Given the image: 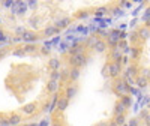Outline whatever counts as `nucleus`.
I'll use <instances>...</instances> for the list:
<instances>
[{
  "instance_id": "nucleus-18",
  "label": "nucleus",
  "mask_w": 150,
  "mask_h": 126,
  "mask_svg": "<svg viewBox=\"0 0 150 126\" xmlns=\"http://www.w3.org/2000/svg\"><path fill=\"white\" fill-rule=\"evenodd\" d=\"M147 84H149V78L143 77V75L137 78V86H138L140 89H144V87H147Z\"/></svg>"
},
{
  "instance_id": "nucleus-20",
  "label": "nucleus",
  "mask_w": 150,
  "mask_h": 126,
  "mask_svg": "<svg viewBox=\"0 0 150 126\" xmlns=\"http://www.w3.org/2000/svg\"><path fill=\"white\" fill-rule=\"evenodd\" d=\"M137 72H138V69H137V66H129V68L126 69V77L132 78V77H135V75H137Z\"/></svg>"
},
{
  "instance_id": "nucleus-34",
  "label": "nucleus",
  "mask_w": 150,
  "mask_h": 126,
  "mask_svg": "<svg viewBox=\"0 0 150 126\" xmlns=\"http://www.w3.org/2000/svg\"><path fill=\"white\" fill-rule=\"evenodd\" d=\"M147 116H149V111H147V110H144V111L140 113V117H143V119H146Z\"/></svg>"
},
{
  "instance_id": "nucleus-12",
  "label": "nucleus",
  "mask_w": 150,
  "mask_h": 126,
  "mask_svg": "<svg viewBox=\"0 0 150 126\" xmlns=\"http://www.w3.org/2000/svg\"><path fill=\"white\" fill-rule=\"evenodd\" d=\"M80 68H72L69 71V81H77L80 78Z\"/></svg>"
},
{
  "instance_id": "nucleus-36",
  "label": "nucleus",
  "mask_w": 150,
  "mask_h": 126,
  "mask_svg": "<svg viewBox=\"0 0 150 126\" xmlns=\"http://www.w3.org/2000/svg\"><path fill=\"white\" fill-rule=\"evenodd\" d=\"M42 111H50V102H45L42 105Z\"/></svg>"
},
{
  "instance_id": "nucleus-30",
  "label": "nucleus",
  "mask_w": 150,
  "mask_h": 126,
  "mask_svg": "<svg viewBox=\"0 0 150 126\" xmlns=\"http://www.w3.org/2000/svg\"><path fill=\"white\" fill-rule=\"evenodd\" d=\"M87 17H89V12H80V14L77 15V18H87Z\"/></svg>"
},
{
  "instance_id": "nucleus-24",
  "label": "nucleus",
  "mask_w": 150,
  "mask_h": 126,
  "mask_svg": "<svg viewBox=\"0 0 150 126\" xmlns=\"http://www.w3.org/2000/svg\"><path fill=\"white\" fill-rule=\"evenodd\" d=\"M125 122H126V117H125V114H122V116H116V119H114V123H116L117 126L125 125Z\"/></svg>"
},
{
  "instance_id": "nucleus-10",
  "label": "nucleus",
  "mask_w": 150,
  "mask_h": 126,
  "mask_svg": "<svg viewBox=\"0 0 150 126\" xmlns=\"http://www.w3.org/2000/svg\"><path fill=\"white\" fill-rule=\"evenodd\" d=\"M21 116L20 114H11L9 116V119H8V122H9V126H18L20 123H21Z\"/></svg>"
},
{
  "instance_id": "nucleus-21",
  "label": "nucleus",
  "mask_w": 150,
  "mask_h": 126,
  "mask_svg": "<svg viewBox=\"0 0 150 126\" xmlns=\"http://www.w3.org/2000/svg\"><path fill=\"white\" fill-rule=\"evenodd\" d=\"M138 36H140V38H143V39L149 38V36H150V29H147V27L140 29V30H138Z\"/></svg>"
},
{
  "instance_id": "nucleus-28",
  "label": "nucleus",
  "mask_w": 150,
  "mask_h": 126,
  "mask_svg": "<svg viewBox=\"0 0 150 126\" xmlns=\"http://www.w3.org/2000/svg\"><path fill=\"white\" fill-rule=\"evenodd\" d=\"M41 53H42L44 56H48V54H50V48H48L47 45H45V47H42V48H41Z\"/></svg>"
},
{
  "instance_id": "nucleus-47",
  "label": "nucleus",
  "mask_w": 150,
  "mask_h": 126,
  "mask_svg": "<svg viewBox=\"0 0 150 126\" xmlns=\"http://www.w3.org/2000/svg\"><path fill=\"white\" fill-rule=\"evenodd\" d=\"M149 107H150V102H149Z\"/></svg>"
},
{
  "instance_id": "nucleus-44",
  "label": "nucleus",
  "mask_w": 150,
  "mask_h": 126,
  "mask_svg": "<svg viewBox=\"0 0 150 126\" xmlns=\"http://www.w3.org/2000/svg\"><path fill=\"white\" fill-rule=\"evenodd\" d=\"M108 126H117V125H116V123H114V122H112V123H110V125H108Z\"/></svg>"
},
{
  "instance_id": "nucleus-29",
  "label": "nucleus",
  "mask_w": 150,
  "mask_h": 126,
  "mask_svg": "<svg viewBox=\"0 0 150 126\" xmlns=\"http://www.w3.org/2000/svg\"><path fill=\"white\" fill-rule=\"evenodd\" d=\"M131 56H132V59H137V57H138V48H132Z\"/></svg>"
},
{
  "instance_id": "nucleus-9",
  "label": "nucleus",
  "mask_w": 150,
  "mask_h": 126,
  "mask_svg": "<svg viewBox=\"0 0 150 126\" xmlns=\"http://www.w3.org/2000/svg\"><path fill=\"white\" fill-rule=\"evenodd\" d=\"M95 50L98 53H104L105 50H107V42L105 41H102V39H98V41H95Z\"/></svg>"
},
{
  "instance_id": "nucleus-33",
  "label": "nucleus",
  "mask_w": 150,
  "mask_h": 126,
  "mask_svg": "<svg viewBox=\"0 0 150 126\" xmlns=\"http://www.w3.org/2000/svg\"><path fill=\"white\" fill-rule=\"evenodd\" d=\"M129 126H138V119H132L129 122Z\"/></svg>"
},
{
  "instance_id": "nucleus-46",
  "label": "nucleus",
  "mask_w": 150,
  "mask_h": 126,
  "mask_svg": "<svg viewBox=\"0 0 150 126\" xmlns=\"http://www.w3.org/2000/svg\"><path fill=\"white\" fill-rule=\"evenodd\" d=\"M149 81H150V77H149Z\"/></svg>"
},
{
  "instance_id": "nucleus-32",
  "label": "nucleus",
  "mask_w": 150,
  "mask_h": 126,
  "mask_svg": "<svg viewBox=\"0 0 150 126\" xmlns=\"http://www.w3.org/2000/svg\"><path fill=\"white\" fill-rule=\"evenodd\" d=\"M3 41H6V35L3 30H0V42H3Z\"/></svg>"
},
{
  "instance_id": "nucleus-43",
  "label": "nucleus",
  "mask_w": 150,
  "mask_h": 126,
  "mask_svg": "<svg viewBox=\"0 0 150 126\" xmlns=\"http://www.w3.org/2000/svg\"><path fill=\"white\" fill-rule=\"evenodd\" d=\"M6 56V51H2V53H0V59H3Z\"/></svg>"
},
{
  "instance_id": "nucleus-4",
  "label": "nucleus",
  "mask_w": 150,
  "mask_h": 126,
  "mask_svg": "<svg viewBox=\"0 0 150 126\" xmlns=\"http://www.w3.org/2000/svg\"><path fill=\"white\" fill-rule=\"evenodd\" d=\"M36 110H38V102H29V104H26L21 108L24 116H33L36 113Z\"/></svg>"
},
{
  "instance_id": "nucleus-27",
  "label": "nucleus",
  "mask_w": 150,
  "mask_h": 126,
  "mask_svg": "<svg viewBox=\"0 0 150 126\" xmlns=\"http://www.w3.org/2000/svg\"><path fill=\"white\" fill-rule=\"evenodd\" d=\"M119 48H122V50H128V42L125 41V39L119 41Z\"/></svg>"
},
{
  "instance_id": "nucleus-31",
  "label": "nucleus",
  "mask_w": 150,
  "mask_h": 126,
  "mask_svg": "<svg viewBox=\"0 0 150 126\" xmlns=\"http://www.w3.org/2000/svg\"><path fill=\"white\" fill-rule=\"evenodd\" d=\"M0 126H9L8 119H0Z\"/></svg>"
},
{
  "instance_id": "nucleus-22",
  "label": "nucleus",
  "mask_w": 150,
  "mask_h": 126,
  "mask_svg": "<svg viewBox=\"0 0 150 126\" xmlns=\"http://www.w3.org/2000/svg\"><path fill=\"white\" fill-rule=\"evenodd\" d=\"M23 50H24V53H33V51H36V45L35 44H24Z\"/></svg>"
},
{
  "instance_id": "nucleus-19",
  "label": "nucleus",
  "mask_w": 150,
  "mask_h": 126,
  "mask_svg": "<svg viewBox=\"0 0 150 126\" xmlns=\"http://www.w3.org/2000/svg\"><path fill=\"white\" fill-rule=\"evenodd\" d=\"M114 114L116 116H122V114H125V107L120 104V101L116 104V107H114Z\"/></svg>"
},
{
  "instance_id": "nucleus-38",
  "label": "nucleus",
  "mask_w": 150,
  "mask_h": 126,
  "mask_svg": "<svg viewBox=\"0 0 150 126\" xmlns=\"http://www.w3.org/2000/svg\"><path fill=\"white\" fill-rule=\"evenodd\" d=\"M138 38H140V36H138V33H135V32H134V33H131V39H132V41H137Z\"/></svg>"
},
{
  "instance_id": "nucleus-35",
  "label": "nucleus",
  "mask_w": 150,
  "mask_h": 126,
  "mask_svg": "<svg viewBox=\"0 0 150 126\" xmlns=\"http://www.w3.org/2000/svg\"><path fill=\"white\" fill-rule=\"evenodd\" d=\"M143 77H146V78L150 77V69H144V71H143Z\"/></svg>"
},
{
  "instance_id": "nucleus-8",
  "label": "nucleus",
  "mask_w": 150,
  "mask_h": 126,
  "mask_svg": "<svg viewBox=\"0 0 150 126\" xmlns=\"http://www.w3.org/2000/svg\"><path fill=\"white\" fill-rule=\"evenodd\" d=\"M57 33H60V29H57L56 26H48V27L44 29V32H42V35L47 36V38L53 36V35H57Z\"/></svg>"
},
{
  "instance_id": "nucleus-23",
  "label": "nucleus",
  "mask_w": 150,
  "mask_h": 126,
  "mask_svg": "<svg viewBox=\"0 0 150 126\" xmlns=\"http://www.w3.org/2000/svg\"><path fill=\"white\" fill-rule=\"evenodd\" d=\"M60 81H69V71L68 69L60 71Z\"/></svg>"
},
{
  "instance_id": "nucleus-1",
  "label": "nucleus",
  "mask_w": 150,
  "mask_h": 126,
  "mask_svg": "<svg viewBox=\"0 0 150 126\" xmlns=\"http://www.w3.org/2000/svg\"><path fill=\"white\" fill-rule=\"evenodd\" d=\"M86 62H87V56L83 54V53L69 59V63H71L74 68H81V66H84V65H86Z\"/></svg>"
},
{
  "instance_id": "nucleus-7",
  "label": "nucleus",
  "mask_w": 150,
  "mask_h": 126,
  "mask_svg": "<svg viewBox=\"0 0 150 126\" xmlns=\"http://www.w3.org/2000/svg\"><path fill=\"white\" fill-rule=\"evenodd\" d=\"M69 107V101L63 96V98H60L59 101H57V110L60 111V113H63L66 108Z\"/></svg>"
},
{
  "instance_id": "nucleus-11",
  "label": "nucleus",
  "mask_w": 150,
  "mask_h": 126,
  "mask_svg": "<svg viewBox=\"0 0 150 126\" xmlns=\"http://www.w3.org/2000/svg\"><path fill=\"white\" fill-rule=\"evenodd\" d=\"M47 90H48V93H56L59 90V81L50 80L48 81V86H47Z\"/></svg>"
},
{
  "instance_id": "nucleus-16",
  "label": "nucleus",
  "mask_w": 150,
  "mask_h": 126,
  "mask_svg": "<svg viewBox=\"0 0 150 126\" xmlns=\"http://www.w3.org/2000/svg\"><path fill=\"white\" fill-rule=\"evenodd\" d=\"M48 66H50V69L51 71H59V68H60V60L59 59H51L48 62Z\"/></svg>"
},
{
  "instance_id": "nucleus-3",
  "label": "nucleus",
  "mask_w": 150,
  "mask_h": 126,
  "mask_svg": "<svg viewBox=\"0 0 150 126\" xmlns=\"http://www.w3.org/2000/svg\"><path fill=\"white\" fill-rule=\"evenodd\" d=\"M39 39V36H38L35 32H29V30H24V33L21 35V41L24 42H29V44H33Z\"/></svg>"
},
{
  "instance_id": "nucleus-13",
  "label": "nucleus",
  "mask_w": 150,
  "mask_h": 126,
  "mask_svg": "<svg viewBox=\"0 0 150 126\" xmlns=\"http://www.w3.org/2000/svg\"><path fill=\"white\" fill-rule=\"evenodd\" d=\"M71 24V18H68V17H65V18H62V20H59L57 23H56V27L57 29H65V27H68Z\"/></svg>"
},
{
  "instance_id": "nucleus-14",
  "label": "nucleus",
  "mask_w": 150,
  "mask_h": 126,
  "mask_svg": "<svg viewBox=\"0 0 150 126\" xmlns=\"http://www.w3.org/2000/svg\"><path fill=\"white\" fill-rule=\"evenodd\" d=\"M111 59L114 60V63H122V59H123V54H122V51L119 48H116L114 51H112V54H111Z\"/></svg>"
},
{
  "instance_id": "nucleus-39",
  "label": "nucleus",
  "mask_w": 150,
  "mask_h": 126,
  "mask_svg": "<svg viewBox=\"0 0 150 126\" xmlns=\"http://www.w3.org/2000/svg\"><path fill=\"white\" fill-rule=\"evenodd\" d=\"M144 125H146V126H150V114L144 119Z\"/></svg>"
},
{
  "instance_id": "nucleus-25",
  "label": "nucleus",
  "mask_w": 150,
  "mask_h": 126,
  "mask_svg": "<svg viewBox=\"0 0 150 126\" xmlns=\"http://www.w3.org/2000/svg\"><path fill=\"white\" fill-rule=\"evenodd\" d=\"M50 80L59 81V80H60V72H59V71H51V72H50Z\"/></svg>"
},
{
  "instance_id": "nucleus-40",
  "label": "nucleus",
  "mask_w": 150,
  "mask_h": 126,
  "mask_svg": "<svg viewBox=\"0 0 150 126\" xmlns=\"http://www.w3.org/2000/svg\"><path fill=\"white\" fill-rule=\"evenodd\" d=\"M38 126H48V120H42L41 125H38Z\"/></svg>"
},
{
  "instance_id": "nucleus-17",
  "label": "nucleus",
  "mask_w": 150,
  "mask_h": 126,
  "mask_svg": "<svg viewBox=\"0 0 150 126\" xmlns=\"http://www.w3.org/2000/svg\"><path fill=\"white\" fill-rule=\"evenodd\" d=\"M69 56L71 57H74V56H78V54H81L83 53V47H80V45H77V47H72V48H69Z\"/></svg>"
},
{
  "instance_id": "nucleus-42",
  "label": "nucleus",
  "mask_w": 150,
  "mask_h": 126,
  "mask_svg": "<svg viewBox=\"0 0 150 126\" xmlns=\"http://www.w3.org/2000/svg\"><path fill=\"white\" fill-rule=\"evenodd\" d=\"M96 126H108V123L107 122H101V123H98Z\"/></svg>"
},
{
  "instance_id": "nucleus-26",
  "label": "nucleus",
  "mask_w": 150,
  "mask_h": 126,
  "mask_svg": "<svg viewBox=\"0 0 150 126\" xmlns=\"http://www.w3.org/2000/svg\"><path fill=\"white\" fill-rule=\"evenodd\" d=\"M107 11H108V9H107L105 6H101V8H98V9L95 11V14H96V15H104Z\"/></svg>"
},
{
  "instance_id": "nucleus-2",
  "label": "nucleus",
  "mask_w": 150,
  "mask_h": 126,
  "mask_svg": "<svg viewBox=\"0 0 150 126\" xmlns=\"http://www.w3.org/2000/svg\"><path fill=\"white\" fill-rule=\"evenodd\" d=\"M108 72L111 78H117L122 72V63H110L108 65Z\"/></svg>"
},
{
  "instance_id": "nucleus-41",
  "label": "nucleus",
  "mask_w": 150,
  "mask_h": 126,
  "mask_svg": "<svg viewBox=\"0 0 150 126\" xmlns=\"http://www.w3.org/2000/svg\"><path fill=\"white\" fill-rule=\"evenodd\" d=\"M122 63H123V65H128V57H123L122 59Z\"/></svg>"
},
{
  "instance_id": "nucleus-15",
  "label": "nucleus",
  "mask_w": 150,
  "mask_h": 126,
  "mask_svg": "<svg viewBox=\"0 0 150 126\" xmlns=\"http://www.w3.org/2000/svg\"><path fill=\"white\" fill-rule=\"evenodd\" d=\"M120 104H122L125 108H129V107H131V104H132V99H131V96H128V95H123V96H120Z\"/></svg>"
},
{
  "instance_id": "nucleus-45",
  "label": "nucleus",
  "mask_w": 150,
  "mask_h": 126,
  "mask_svg": "<svg viewBox=\"0 0 150 126\" xmlns=\"http://www.w3.org/2000/svg\"><path fill=\"white\" fill-rule=\"evenodd\" d=\"M53 126H62V125H60V123H54Z\"/></svg>"
},
{
  "instance_id": "nucleus-5",
  "label": "nucleus",
  "mask_w": 150,
  "mask_h": 126,
  "mask_svg": "<svg viewBox=\"0 0 150 126\" xmlns=\"http://www.w3.org/2000/svg\"><path fill=\"white\" fill-rule=\"evenodd\" d=\"M77 90H78L77 86H68L66 90H65V98H66L68 101H71L75 95H77Z\"/></svg>"
},
{
  "instance_id": "nucleus-6",
  "label": "nucleus",
  "mask_w": 150,
  "mask_h": 126,
  "mask_svg": "<svg viewBox=\"0 0 150 126\" xmlns=\"http://www.w3.org/2000/svg\"><path fill=\"white\" fill-rule=\"evenodd\" d=\"M128 86H129L128 83H125V81H122V80L117 81V83H116V92H117V93H122V96H123L125 93H128V92H126V90H128Z\"/></svg>"
},
{
  "instance_id": "nucleus-37",
  "label": "nucleus",
  "mask_w": 150,
  "mask_h": 126,
  "mask_svg": "<svg viewBox=\"0 0 150 126\" xmlns=\"http://www.w3.org/2000/svg\"><path fill=\"white\" fill-rule=\"evenodd\" d=\"M112 14H114V15H120V14H122V9L114 8V9H112Z\"/></svg>"
}]
</instances>
